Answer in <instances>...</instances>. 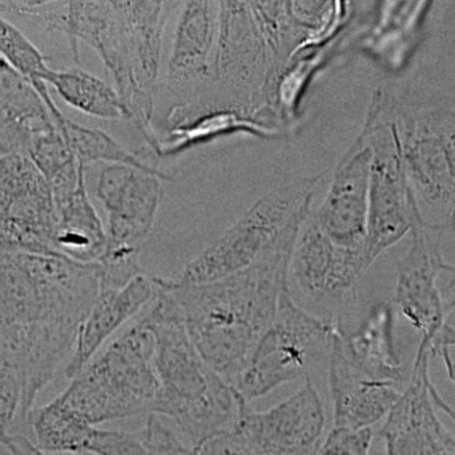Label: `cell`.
<instances>
[{
  "label": "cell",
  "instance_id": "6da1fadb",
  "mask_svg": "<svg viewBox=\"0 0 455 455\" xmlns=\"http://www.w3.org/2000/svg\"><path fill=\"white\" fill-rule=\"evenodd\" d=\"M100 291L99 262L0 251V363L20 377L21 419L68 363Z\"/></svg>",
  "mask_w": 455,
  "mask_h": 455
},
{
  "label": "cell",
  "instance_id": "7a4b0ae2",
  "mask_svg": "<svg viewBox=\"0 0 455 455\" xmlns=\"http://www.w3.org/2000/svg\"><path fill=\"white\" fill-rule=\"evenodd\" d=\"M310 212L312 203L291 219L277 243L245 269L189 285L154 277L178 305L189 339L205 363L228 384L240 376L277 313L281 294L289 286L294 243Z\"/></svg>",
  "mask_w": 455,
  "mask_h": 455
},
{
  "label": "cell",
  "instance_id": "3957f363",
  "mask_svg": "<svg viewBox=\"0 0 455 455\" xmlns=\"http://www.w3.org/2000/svg\"><path fill=\"white\" fill-rule=\"evenodd\" d=\"M141 320L155 342L159 395L154 413L168 419L196 449L228 432L246 403L205 363L172 297L156 285Z\"/></svg>",
  "mask_w": 455,
  "mask_h": 455
},
{
  "label": "cell",
  "instance_id": "277c9868",
  "mask_svg": "<svg viewBox=\"0 0 455 455\" xmlns=\"http://www.w3.org/2000/svg\"><path fill=\"white\" fill-rule=\"evenodd\" d=\"M154 347L140 317L101 347L56 400L95 427L154 413L159 395Z\"/></svg>",
  "mask_w": 455,
  "mask_h": 455
},
{
  "label": "cell",
  "instance_id": "5b68a950",
  "mask_svg": "<svg viewBox=\"0 0 455 455\" xmlns=\"http://www.w3.org/2000/svg\"><path fill=\"white\" fill-rule=\"evenodd\" d=\"M339 328L336 323L302 309L288 286L272 323L233 382V389L243 403H251L278 387L307 379L318 363L328 360Z\"/></svg>",
  "mask_w": 455,
  "mask_h": 455
},
{
  "label": "cell",
  "instance_id": "8992f818",
  "mask_svg": "<svg viewBox=\"0 0 455 455\" xmlns=\"http://www.w3.org/2000/svg\"><path fill=\"white\" fill-rule=\"evenodd\" d=\"M320 178L289 179L259 197L215 243L178 275L167 280L178 285L207 283L256 262L277 243L291 219L313 202V191Z\"/></svg>",
  "mask_w": 455,
  "mask_h": 455
},
{
  "label": "cell",
  "instance_id": "52a82bcc",
  "mask_svg": "<svg viewBox=\"0 0 455 455\" xmlns=\"http://www.w3.org/2000/svg\"><path fill=\"white\" fill-rule=\"evenodd\" d=\"M361 130L368 136L371 157L368 226L363 256L374 261L411 233L421 212L409 184L400 140L390 112V95L377 91Z\"/></svg>",
  "mask_w": 455,
  "mask_h": 455
},
{
  "label": "cell",
  "instance_id": "ba28073f",
  "mask_svg": "<svg viewBox=\"0 0 455 455\" xmlns=\"http://www.w3.org/2000/svg\"><path fill=\"white\" fill-rule=\"evenodd\" d=\"M390 112L419 210L448 212L449 221L455 208V107L427 108L390 96Z\"/></svg>",
  "mask_w": 455,
  "mask_h": 455
},
{
  "label": "cell",
  "instance_id": "9c48e42d",
  "mask_svg": "<svg viewBox=\"0 0 455 455\" xmlns=\"http://www.w3.org/2000/svg\"><path fill=\"white\" fill-rule=\"evenodd\" d=\"M162 176L125 164H108L100 172L96 196L107 212V245L98 262L139 267L141 245L154 229L164 196Z\"/></svg>",
  "mask_w": 455,
  "mask_h": 455
},
{
  "label": "cell",
  "instance_id": "30bf717a",
  "mask_svg": "<svg viewBox=\"0 0 455 455\" xmlns=\"http://www.w3.org/2000/svg\"><path fill=\"white\" fill-rule=\"evenodd\" d=\"M56 224L52 191L28 155H0V251L60 256Z\"/></svg>",
  "mask_w": 455,
  "mask_h": 455
},
{
  "label": "cell",
  "instance_id": "8fae6325",
  "mask_svg": "<svg viewBox=\"0 0 455 455\" xmlns=\"http://www.w3.org/2000/svg\"><path fill=\"white\" fill-rule=\"evenodd\" d=\"M325 425L320 393L307 377L301 389L267 411L243 403L227 433L256 455H320Z\"/></svg>",
  "mask_w": 455,
  "mask_h": 455
},
{
  "label": "cell",
  "instance_id": "7c38bea8",
  "mask_svg": "<svg viewBox=\"0 0 455 455\" xmlns=\"http://www.w3.org/2000/svg\"><path fill=\"white\" fill-rule=\"evenodd\" d=\"M368 269L363 251L334 243L310 212L297 235L289 265V280L307 302L325 313L339 312Z\"/></svg>",
  "mask_w": 455,
  "mask_h": 455
},
{
  "label": "cell",
  "instance_id": "4fadbf2b",
  "mask_svg": "<svg viewBox=\"0 0 455 455\" xmlns=\"http://www.w3.org/2000/svg\"><path fill=\"white\" fill-rule=\"evenodd\" d=\"M432 339L421 337L413 371L379 430L387 455H455V437L435 411Z\"/></svg>",
  "mask_w": 455,
  "mask_h": 455
},
{
  "label": "cell",
  "instance_id": "5bb4252c",
  "mask_svg": "<svg viewBox=\"0 0 455 455\" xmlns=\"http://www.w3.org/2000/svg\"><path fill=\"white\" fill-rule=\"evenodd\" d=\"M445 229L430 226L422 212L411 229V243L398 261L395 302L411 326L425 339H435L443 325V299L440 275L445 259L441 237Z\"/></svg>",
  "mask_w": 455,
  "mask_h": 455
},
{
  "label": "cell",
  "instance_id": "9a60e30c",
  "mask_svg": "<svg viewBox=\"0 0 455 455\" xmlns=\"http://www.w3.org/2000/svg\"><path fill=\"white\" fill-rule=\"evenodd\" d=\"M371 151L363 130L334 170L331 186L313 219L339 245L363 251L368 226Z\"/></svg>",
  "mask_w": 455,
  "mask_h": 455
},
{
  "label": "cell",
  "instance_id": "2e32d148",
  "mask_svg": "<svg viewBox=\"0 0 455 455\" xmlns=\"http://www.w3.org/2000/svg\"><path fill=\"white\" fill-rule=\"evenodd\" d=\"M328 366L334 427H373L400 398L398 384L377 379L347 355L337 331Z\"/></svg>",
  "mask_w": 455,
  "mask_h": 455
},
{
  "label": "cell",
  "instance_id": "e0dca14e",
  "mask_svg": "<svg viewBox=\"0 0 455 455\" xmlns=\"http://www.w3.org/2000/svg\"><path fill=\"white\" fill-rule=\"evenodd\" d=\"M156 294L154 275H138L120 289L101 291L77 334L74 353L64 368V374L74 379L95 357L107 341L132 320Z\"/></svg>",
  "mask_w": 455,
  "mask_h": 455
},
{
  "label": "cell",
  "instance_id": "ac0fdd59",
  "mask_svg": "<svg viewBox=\"0 0 455 455\" xmlns=\"http://www.w3.org/2000/svg\"><path fill=\"white\" fill-rule=\"evenodd\" d=\"M233 133H246L267 140L285 138L288 135L281 128L243 109L213 107L196 112L178 124L156 130L151 149L156 156H172L192 147L210 143L215 139Z\"/></svg>",
  "mask_w": 455,
  "mask_h": 455
},
{
  "label": "cell",
  "instance_id": "d6986e66",
  "mask_svg": "<svg viewBox=\"0 0 455 455\" xmlns=\"http://www.w3.org/2000/svg\"><path fill=\"white\" fill-rule=\"evenodd\" d=\"M53 127L40 93L0 56V155L26 154L32 139Z\"/></svg>",
  "mask_w": 455,
  "mask_h": 455
},
{
  "label": "cell",
  "instance_id": "ffe728a7",
  "mask_svg": "<svg viewBox=\"0 0 455 455\" xmlns=\"http://www.w3.org/2000/svg\"><path fill=\"white\" fill-rule=\"evenodd\" d=\"M339 342L355 363L374 377L400 385L403 363L395 336V312L387 302H379L369 310L352 331L339 328Z\"/></svg>",
  "mask_w": 455,
  "mask_h": 455
},
{
  "label": "cell",
  "instance_id": "44dd1931",
  "mask_svg": "<svg viewBox=\"0 0 455 455\" xmlns=\"http://www.w3.org/2000/svg\"><path fill=\"white\" fill-rule=\"evenodd\" d=\"M56 251L76 261L98 262L106 251V227L91 203L85 181L56 204Z\"/></svg>",
  "mask_w": 455,
  "mask_h": 455
},
{
  "label": "cell",
  "instance_id": "7402d4cb",
  "mask_svg": "<svg viewBox=\"0 0 455 455\" xmlns=\"http://www.w3.org/2000/svg\"><path fill=\"white\" fill-rule=\"evenodd\" d=\"M47 85H52L58 95L72 108L103 120H130L119 92L111 85L77 66L52 68Z\"/></svg>",
  "mask_w": 455,
  "mask_h": 455
},
{
  "label": "cell",
  "instance_id": "603a6c76",
  "mask_svg": "<svg viewBox=\"0 0 455 455\" xmlns=\"http://www.w3.org/2000/svg\"><path fill=\"white\" fill-rule=\"evenodd\" d=\"M55 124L66 139L69 149L76 157L79 164L84 165V167L93 164V163L125 164L138 168V170L147 171V172L156 173L165 180H173L170 175L162 172L159 168L141 162L133 152L128 151L106 131L77 124V123L67 119L66 116L55 120Z\"/></svg>",
  "mask_w": 455,
  "mask_h": 455
},
{
  "label": "cell",
  "instance_id": "cb8c5ba5",
  "mask_svg": "<svg viewBox=\"0 0 455 455\" xmlns=\"http://www.w3.org/2000/svg\"><path fill=\"white\" fill-rule=\"evenodd\" d=\"M0 56L23 75L47 104L53 119L63 116L48 91L47 80L52 67L28 36L0 12Z\"/></svg>",
  "mask_w": 455,
  "mask_h": 455
},
{
  "label": "cell",
  "instance_id": "d4e9b609",
  "mask_svg": "<svg viewBox=\"0 0 455 455\" xmlns=\"http://www.w3.org/2000/svg\"><path fill=\"white\" fill-rule=\"evenodd\" d=\"M147 455H196L191 445L168 419L159 414L147 416L140 432Z\"/></svg>",
  "mask_w": 455,
  "mask_h": 455
},
{
  "label": "cell",
  "instance_id": "484cf974",
  "mask_svg": "<svg viewBox=\"0 0 455 455\" xmlns=\"http://www.w3.org/2000/svg\"><path fill=\"white\" fill-rule=\"evenodd\" d=\"M88 455H147L140 435L122 430L91 427L82 454Z\"/></svg>",
  "mask_w": 455,
  "mask_h": 455
},
{
  "label": "cell",
  "instance_id": "4316f807",
  "mask_svg": "<svg viewBox=\"0 0 455 455\" xmlns=\"http://www.w3.org/2000/svg\"><path fill=\"white\" fill-rule=\"evenodd\" d=\"M23 414V385L15 369L0 363V445L16 417Z\"/></svg>",
  "mask_w": 455,
  "mask_h": 455
},
{
  "label": "cell",
  "instance_id": "83f0119b",
  "mask_svg": "<svg viewBox=\"0 0 455 455\" xmlns=\"http://www.w3.org/2000/svg\"><path fill=\"white\" fill-rule=\"evenodd\" d=\"M373 427H333L323 438L320 455H371Z\"/></svg>",
  "mask_w": 455,
  "mask_h": 455
},
{
  "label": "cell",
  "instance_id": "f1b7e54d",
  "mask_svg": "<svg viewBox=\"0 0 455 455\" xmlns=\"http://www.w3.org/2000/svg\"><path fill=\"white\" fill-rule=\"evenodd\" d=\"M440 288L443 299V329L437 339L433 342L435 349L441 345H455V264L446 262L443 264V272L440 275Z\"/></svg>",
  "mask_w": 455,
  "mask_h": 455
},
{
  "label": "cell",
  "instance_id": "f546056e",
  "mask_svg": "<svg viewBox=\"0 0 455 455\" xmlns=\"http://www.w3.org/2000/svg\"><path fill=\"white\" fill-rule=\"evenodd\" d=\"M196 455H256L243 448L229 433H223L200 445Z\"/></svg>",
  "mask_w": 455,
  "mask_h": 455
},
{
  "label": "cell",
  "instance_id": "4dcf8cb0",
  "mask_svg": "<svg viewBox=\"0 0 455 455\" xmlns=\"http://www.w3.org/2000/svg\"><path fill=\"white\" fill-rule=\"evenodd\" d=\"M68 2V0H0V12L3 15L21 16L34 11L44 10L58 3Z\"/></svg>",
  "mask_w": 455,
  "mask_h": 455
},
{
  "label": "cell",
  "instance_id": "1f68e13d",
  "mask_svg": "<svg viewBox=\"0 0 455 455\" xmlns=\"http://www.w3.org/2000/svg\"><path fill=\"white\" fill-rule=\"evenodd\" d=\"M435 355H440L449 379L455 387V345H441L435 349Z\"/></svg>",
  "mask_w": 455,
  "mask_h": 455
},
{
  "label": "cell",
  "instance_id": "d6a6232c",
  "mask_svg": "<svg viewBox=\"0 0 455 455\" xmlns=\"http://www.w3.org/2000/svg\"><path fill=\"white\" fill-rule=\"evenodd\" d=\"M448 229L454 230L455 232V208L453 212H451V218H449Z\"/></svg>",
  "mask_w": 455,
  "mask_h": 455
}]
</instances>
